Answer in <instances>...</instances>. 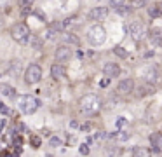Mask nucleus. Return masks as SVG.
<instances>
[{"label": "nucleus", "instance_id": "1", "mask_svg": "<svg viewBox=\"0 0 162 157\" xmlns=\"http://www.w3.org/2000/svg\"><path fill=\"white\" fill-rule=\"evenodd\" d=\"M12 38L17 42V44H28L30 42V28L24 24V23H17L12 26Z\"/></svg>", "mask_w": 162, "mask_h": 157}, {"label": "nucleus", "instance_id": "2", "mask_svg": "<svg viewBox=\"0 0 162 157\" xmlns=\"http://www.w3.org/2000/svg\"><path fill=\"white\" fill-rule=\"evenodd\" d=\"M105 38H106V31L103 30V26L96 24V26L89 28V31H87V40H89L91 45H101V44L105 42Z\"/></svg>", "mask_w": 162, "mask_h": 157}, {"label": "nucleus", "instance_id": "3", "mask_svg": "<svg viewBox=\"0 0 162 157\" xmlns=\"http://www.w3.org/2000/svg\"><path fill=\"white\" fill-rule=\"evenodd\" d=\"M17 105H19V110H21L23 114H33V112L40 107V101H38L37 98H33V96L26 94V96L19 98Z\"/></svg>", "mask_w": 162, "mask_h": 157}, {"label": "nucleus", "instance_id": "4", "mask_svg": "<svg viewBox=\"0 0 162 157\" xmlns=\"http://www.w3.org/2000/svg\"><path fill=\"white\" fill-rule=\"evenodd\" d=\"M99 108V100L94 94H87L80 100V110L84 114H94Z\"/></svg>", "mask_w": 162, "mask_h": 157}, {"label": "nucleus", "instance_id": "5", "mask_svg": "<svg viewBox=\"0 0 162 157\" xmlns=\"http://www.w3.org/2000/svg\"><path fill=\"white\" fill-rule=\"evenodd\" d=\"M127 30H129V35L133 37V40H143L145 37H147V28H145V24L143 23H140V21H134V23H131L129 26H127Z\"/></svg>", "mask_w": 162, "mask_h": 157}, {"label": "nucleus", "instance_id": "6", "mask_svg": "<svg viewBox=\"0 0 162 157\" xmlns=\"http://www.w3.org/2000/svg\"><path fill=\"white\" fill-rule=\"evenodd\" d=\"M24 79L28 84H37L40 79H42V68L38 65H30L26 68V73H24Z\"/></svg>", "mask_w": 162, "mask_h": 157}, {"label": "nucleus", "instance_id": "7", "mask_svg": "<svg viewBox=\"0 0 162 157\" xmlns=\"http://www.w3.org/2000/svg\"><path fill=\"white\" fill-rule=\"evenodd\" d=\"M72 56H73V52H72L70 45H59L56 49V59L58 61H70Z\"/></svg>", "mask_w": 162, "mask_h": 157}, {"label": "nucleus", "instance_id": "8", "mask_svg": "<svg viewBox=\"0 0 162 157\" xmlns=\"http://www.w3.org/2000/svg\"><path fill=\"white\" fill-rule=\"evenodd\" d=\"M103 73L106 75V79H113V77L120 75V68H119V65H115V63H106V65L103 66Z\"/></svg>", "mask_w": 162, "mask_h": 157}, {"label": "nucleus", "instance_id": "9", "mask_svg": "<svg viewBox=\"0 0 162 157\" xmlns=\"http://www.w3.org/2000/svg\"><path fill=\"white\" fill-rule=\"evenodd\" d=\"M108 16V9L106 7H94L91 12H89V17L94 19V21H101Z\"/></svg>", "mask_w": 162, "mask_h": 157}, {"label": "nucleus", "instance_id": "10", "mask_svg": "<svg viewBox=\"0 0 162 157\" xmlns=\"http://www.w3.org/2000/svg\"><path fill=\"white\" fill-rule=\"evenodd\" d=\"M119 93H131L133 89H134V80L133 79H124V80H120V84H119Z\"/></svg>", "mask_w": 162, "mask_h": 157}, {"label": "nucleus", "instance_id": "11", "mask_svg": "<svg viewBox=\"0 0 162 157\" xmlns=\"http://www.w3.org/2000/svg\"><path fill=\"white\" fill-rule=\"evenodd\" d=\"M150 143H152V149L155 152H162V135L161 133H154L150 136Z\"/></svg>", "mask_w": 162, "mask_h": 157}, {"label": "nucleus", "instance_id": "12", "mask_svg": "<svg viewBox=\"0 0 162 157\" xmlns=\"http://www.w3.org/2000/svg\"><path fill=\"white\" fill-rule=\"evenodd\" d=\"M51 75H52V79L61 80V79L65 77V68H63V65H52V66H51Z\"/></svg>", "mask_w": 162, "mask_h": 157}, {"label": "nucleus", "instance_id": "13", "mask_svg": "<svg viewBox=\"0 0 162 157\" xmlns=\"http://www.w3.org/2000/svg\"><path fill=\"white\" fill-rule=\"evenodd\" d=\"M154 93H155V86L154 84L145 82L143 86L138 87V96H147V94H154Z\"/></svg>", "mask_w": 162, "mask_h": 157}, {"label": "nucleus", "instance_id": "14", "mask_svg": "<svg viewBox=\"0 0 162 157\" xmlns=\"http://www.w3.org/2000/svg\"><path fill=\"white\" fill-rule=\"evenodd\" d=\"M112 7H115V10H117V14H120V16H126L131 9H129V5L126 3V2H112Z\"/></svg>", "mask_w": 162, "mask_h": 157}, {"label": "nucleus", "instance_id": "15", "mask_svg": "<svg viewBox=\"0 0 162 157\" xmlns=\"http://www.w3.org/2000/svg\"><path fill=\"white\" fill-rule=\"evenodd\" d=\"M150 40L154 45H162V28H155L150 33Z\"/></svg>", "mask_w": 162, "mask_h": 157}, {"label": "nucleus", "instance_id": "16", "mask_svg": "<svg viewBox=\"0 0 162 157\" xmlns=\"http://www.w3.org/2000/svg\"><path fill=\"white\" fill-rule=\"evenodd\" d=\"M133 157H150V150L143 149V147H138V149L133 150Z\"/></svg>", "mask_w": 162, "mask_h": 157}, {"label": "nucleus", "instance_id": "17", "mask_svg": "<svg viewBox=\"0 0 162 157\" xmlns=\"http://www.w3.org/2000/svg\"><path fill=\"white\" fill-rule=\"evenodd\" d=\"M147 12H148V16H150V17H159V16H162V9H161V7H157V5L148 7V9H147Z\"/></svg>", "mask_w": 162, "mask_h": 157}, {"label": "nucleus", "instance_id": "18", "mask_svg": "<svg viewBox=\"0 0 162 157\" xmlns=\"http://www.w3.org/2000/svg\"><path fill=\"white\" fill-rule=\"evenodd\" d=\"M75 21H77V17H75V16H72V17H66L65 21H61V24H63V30H68V28H72V26L75 24Z\"/></svg>", "mask_w": 162, "mask_h": 157}, {"label": "nucleus", "instance_id": "19", "mask_svg": "<svg viewBox=\"0 0 162 157\" xmlns=\"http://www.w3.org/2000/svg\"><path fill=\"white\" fill-rule=\"evenodd\" d=\"M65 42H68V44H79V37L77 35H73V33H65Z\"/></svg>", "mask_w": 162, "mask_h": 157}, {"label": "nucleus", "instance_id": "20", "mask_svg": "<svg viewBox=\"0 0 162 157\" xmlns=\"http://www.w3.org/2000/svg\"><path fill=\"white\" fill-rule=\"evenodd\" d=\"M113 52H115L117 56H120V58H127V51H126L124 47H120V45H117V47L113 49Z\"/></svg>", "mask_w": 162, "mask_h": 157}, {"label": "nucleus", "instance_id": "21", "mask_svg": "<svg viewBox=\"0 0 162 157\" xmlns=\"http://www.w3.org/2000/svg\"><path fill=\"white\" fill-rule=\"evenodd\" d=\"M2 94H3V96H14V87H10V86H2Z\"/></svg>", "mask_w": 162, "mask_h": 157}, {"label": "nucleus", "instance_id": "22", "mask_svg": "<svg viewBox=\"0 0 162 157\" xmlns=\"http://www.w3.org/2000/svg\"><path fill=\"white\" fill-rule=\"evenodd\" d=\"M143 75H145L147 80H154L155 79V70H152V68L150 70H143Z\"/></svg>", "mask_w": 162, "mask_h": 157}, {"label": "nucleus", "instance_id": "23", "mask_svg": "<svg viewBox=\"0 0 162 157\" xmlns=\"http://www.w3.org/2000/svg\"><path fill=\"white\" fill-rule=\"evenodd\" d=\"M40 143H42V140H40V136H31V145L37 149V147H40Z\"/></svg>", "mask_w": 162, "mask_h": 157}, {"label": "nucleus", "instance_id": "24", "mask_svg": "<svg viewBox=\"0 0 162 157\" xmlns=\"http://www.w3.org/2000/svg\"><path fill=\"white\" fill-rule=\"evenodd\" d=\"M14 147H16V150L19 152V150H21V147H23V140L16 136V138H14Z\"/></svg>", "mask_w": 162, "mask_h": 157}, {"label": "nucleus", "instance_id": "25", "mask_svg": "<svg viewBox=\"0 0 162 157\" xmlns=\"http://www.w3.org/2000/svg\"><path fill=\"white\" fill-rule=\"evenodd\" d=\"M49 143H51V147H59L63 142H61L59 138H56V136H54V138H51V140H49Z\"/></svg>", "mask_w": 162, "mask_h": 157}, {"label": "nucleus", "instance_id": "26", "mask_svg": "<svg viewBox=\"0 0 162 157\" xmlns=\"http://www.w3.org/2000/svg\"><path fill=\"white\" fill-rule=\"evenodd\" d=\"M79 150H80V154H82V156H87V154H89V147H87V143L80 145V147H79Z\"/></svg>", "mask_w": 162, "mask_h": 157}, {"label": "nucleus", "instance_id": "27", "mask_svg": "<svg viewBox=\"0 0 162 157\" xmlns=\"http://www.w3.org/2000/svg\"><path fill=\"white\" fill-rule=\"evenodd\" d=\"M115 124H117V128H119V129H120V128H122V126H124V124H126V119H124V117H119V119H117V122H115Z\"/></svg>", "mask_w": 162, "mask_h": 157}, {"label": "nucleus", "instance_id": "28", "mask_svg": "<svg viewBox=\"0 0 162 157\" xmlns=\"http://www.w3.org/2000/svg\"><path fill=\"white\" fill-rule=\"evenodd\" d=\"M131 5H133V7H143V5H147V3H145V2H141V0H136V2H133Z\"/></svg>", "mask_w": 162, "mask_h": 157}, {"label": "nucleus", "instance_id": "29", "mask_svg": "<svg viewBox=\"0 0 162 157\" xmlns=\"http://www.w3.org/2000/svg\"><path fill=\"white\" fill-rule=\"evenodd\" d=\"M0 114H3V115H7V114H9V108H7L5 105H0Z\"/></svg>", "mask_w": 162, "mask_h": 157}, {"label": "nucleus", "instance_id": "30", "mask_svg": "<svg viewBox=\"0 0 162 157\" xmlns=\"http://www.w3.org/2000/svg\"><path fill=\"white\" fill-rule=\"evenodd\" d=\"M120 140H124V142H126V140H129V133L122 131V133H120Z\"/></svg>", "mask_w": 162, "mask_h": 157}, {"label": "nucleus", "instance_id": "31", "mask_svg": "<svg viewBox=\"0 0 162 157\" xmlns=\"http://www.w3.org/2000/svg\"><path fill=\"white\" fill-rule=\"evenodd\" d=\"M108 84H110V79H105V80H101V82H99V86H101V87H106Z\"/></svg>", "mask_w": 162, "mask_h": 157}, {"label": "nucleus", "instance_id": "32", "mask_svg": "<svg viewBox=\"0 0 162 157\" xmlns=\"http://www.w3.org/2000/svg\"><path fill=\"white\" fill-rule=\"evenodd\" d=\"M161 9H162V3H161Z\"/></svg>", "mask_w": 162, "mask_h": 157}, {"label": "nucleus", "instance_id": "33", "mask_svg": "<svg viewBox=\"0 0 162 157\" xmlns=\"http://www.w3.org/2000/svg\"><path fill=\"white\" fill-rule=\"evenodd\" d=\"M0 105H2V103H0Z\"/></svg>", "mask_w": 162, "mask_h": 157}]
</instances>
